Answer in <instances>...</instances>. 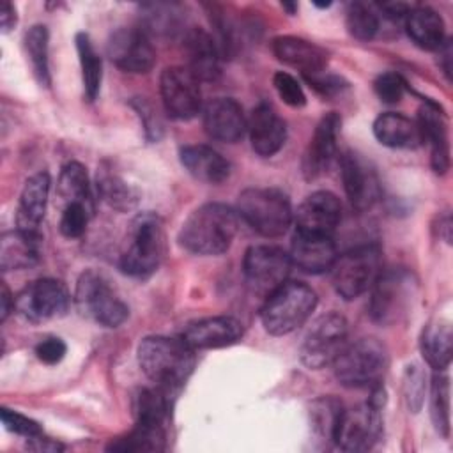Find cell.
Listing matches in <instances>:
<instances>
[{
  "label": "cell",
  "mask_w": 453,
  "mask_h": 453,
  "mask_svg": "<svg viewBox=\"0 0 453 453\" xmlns=\"http://www.w3.org/2000/svg\"><path fill=\"white\" fill-rule=\"evenodd\" d=\"M41 235L19 228L5 232L0 239V267L4 273L28 269L39 262Z\"/></svg>",
  "instance_id": "obj_30"
},
{
  "label": "cell",
  "mask_w": 453,
  "mask_h": 453,
  "mask_svg": "<svg viewBox=\"0 0 453 453\" xmlns=\"http://www.w3.org/2000/svg\"><path fill=\"white\" fill-rule=\"evenodd\" d=\"M382 273V253L377 244H361L336 257L331 267L333 287L340 297L352 301L372 288Z\"/></svg>",
  "instance_id": "obj_9"
},
{
  "label": "cell",
  "mask_w": 453,
  "mask_h": 453,
  "mask_svg": "<svg viewBox=\"0 0 453 453\" xmlns=\"http://www.w3.org/2000/svg\"><path fill=\"white\" fill-rule=\"evenodd\" d=\"M373 90L382 103L396 104L405 96L407 83L398 73H382L375 78Z\"/></svg>",
  "instance_id": "obj_43"
},
{
  "label": "cell",
  "mask_w": 453,
  "mask_h": 453,
  "mask_svg": "<svg viewBox=\"0 0 453 453\" xmlns=\"http://www.w3.org/2000/svg\"><path fill=\"white\" fill-rule=\"evenodd\" d=\"M172 396L173 395L157 386L142 389L134 398L136 423L166 426L172 411Z\"/></svg>",
  "instance_id": "obj_36"
},
{
  "label": "cell",
  "mask_w": 453,
  "mask_h": 453,
  "mask_svg": "<svg viewBox=\"0 0 453 453\" xmlns=\"http://www.w3.org/2000/svg\"><path fill=\"white\" fill-rule=\"evenodd\" d=\"M347 320L340 313L320 315L303 338L299 357L310 370H320L334 363L347 345Z\"/></svg>",
  "instance_id": "obj_10"
},
{
  "label": "cell",
  "mask_w": 453,
  "mask_h": 453,
  "mask_svg": "<svg viewBox=\"0 0 453 453\" xmlns=\"http://www.w3.org/2000/svg\"><path fill=\"white\" fill-rule=\"evenodd\" d=\"M203 127L211 138L225 143H235L244 136L248 119L235 99L214 97L203 108Z\"/></svg>",
  "instance_id": "obj_19"
},
{
  "label": "cell",
  "mask_w": 453,
  "mask_h": 453,
  "mask_svg": "<svg viewBox=\"0 0 453 453\" xmlns=\"http://www.w3.org/2000/svg\"><path fill=\"white\" fill-rule=\"evenodd\" d=\"M0 418H2V423L4 426L12 432V434H18V435H23L25 439H30V437H35L39 434H42L41 426L37 421H34L32 418L18 412V411H11L7 407H2L0 411Z\"/></svg>",
  "instance_id": "obj_47"
},
{
  "label": "cell",
  "mask_w": 453,
  "mask_h": 453,
  "mask_svg": "<svg viewBox=\"0 0 453 453\" xmlns=\"http://www.w3.org/2000/svg\"><path fill=\"white\" fill-rule=\"evenodd\" d=\"M184 53L188 57V71L198 81H214L219 78L221 51L203 28L193 27L184 34Z\"/></svg>",
  "instance_id": "obj_25"
},
{
  "label": "cell",
  "mask_w": 453,
  "mask_h": 453,
  "mask_svg": "<svg viewBox=\"0 0 453 453\" xmlns=\"http://www.w3.org/2000/svg\"><path fill=\"white\" fill-rule=\"evenodd\" d=\"M340 175L345 195L356 211H368L380 198L379 175L359 152L347 150L340 156Z\"/></svg>",
  "instance_id": "obj_15"
},
{
  "label": "cell",
  "mask_w": 453,
  "mask_h": 453,
  "mask_svg": "<svg viewBox=\"0 0 453 453\" xmlns=\"http://www.w3.org/2000/svg\"><path fill=\"white\" fill-rule=\"evenodd\" d=\"M342 219V205L334 193L315 191L308 195L296 212L297 232L331 235Z\"/></svg>",
  "instance_id": "obj_17"
},
{
  "label": "cell",
  "mask_w": 453,
  "mask_h": 453,
  "mask_svg": "<svg viewBox=\"0 0 453 453\" xmlns=\"http://www.w3.org/2000/svg\"><path fill=\"white\" fill-rule=\"evenodd\" d=\"M138 365L154 386L175 395L193 373L196 356L180 336H145L138 343Z\"/></svg>",
  "instance_id": "obj_1"
},
{
  "label": "cell",
  "mask_w": 453,
  "mask_h": 453,
  "mask_svg": "<svg viewBox=\"0 0 453 453\" xmlns=\"http://www.w3.org/2000/svg\"><path fill=\"white\" fill-rule=\"evenodd\" d=\"M290 262L308 274H322L331 271L336 260V248L331 235L297 232L290 244Z\"/></svg>",
  "instance_id": "obj_23"
},
{
  "label": "cell",
  "mask_w": 453,
  "mask_h": 453,
  "mask_svg": "<svg viewBox=\"0 0 453 453\" xmlns=\"http://www.w3.org/2000/svg\"><path fill=\"white\" fill-rule=\"evenodd\" d=\"M131 106L134 108L136 115L140 117L145 138L149 142H152V143L159 142L161 136H163L165 127H163V120L157 115V110L152 106V103L147 101L145 97H133L131 99Z\"/></svg>",
  "instance_id": "obj_42"
},
{
  "label": "cell",
  "mask_w": 453,
  "mask_h": 453,
  "mask_svg": "<svg viewBox=\"0 0 453 453\" xmlns=\"http://www.w3.org/2000/svg\"><path fill=\"white\" fill-rule=\"evenodd\" d=\"M313 5H315V7H320V9H324V7H329V5H331V2H326V4H317V2H315Z\"/></svg>",
  "instance_id": "obj_54"
},
{
  "label": "cell",
  "mask_w": 453,
  "mask_h": 453,
  "mask_svg": "<svg viewBox=\"0 0 453 453\" xmlns=\"http://www.w3.org/2000/svg\"><path fill=\"white\" fill-rule=\"evenodd\" d=\"M343 412L342 403L336 398L324 396L311 405V428L322 441L334 442L340 416Z\"/></svg>",
  "instance_id": "obj_40"
},
{
  "label": "cell",
  "mask_w": 453,
  "mask_h": 453,
  "mask_svg": "<svg viewBox=\"0 0 453 453\" xmlns=\"http://www.w3.org/2000/svg\"><path fill=\"white\" fill-rule=\"evenodd\" d=\"M340 127H342V119L334 111L326 113L319 120L313 131V136L308 143V149L304 152L303 172L306 179H317L319 175L327 172V168L331 166L333 159L336 157Z\"/></svg>",
  "instance_id": "obj_18"
},
{
  "label": "cell",
  "mask_w": 453,
  "mask_h": 453,
  "mask_svg": "<svg viewBox=\"0 0 453 453\" xmlns=\"http://www.w3.org/2000/svg\"><path fill=\"white\" fill-rule=\"evenodd\" d=\"M389 356L377 338H359L347 343L334 359V377L345 388H373L388 370Z\"/></svg>",
  "instance_id": "obj_6"
},
{
  "label": "cell",
  "mask_w": 453,
  "mask_h": 453,
  "mask_svg": "<svg viewBox=\"0 0 453 453\" xmlns=\"http://www.w3.org/2000/svg\"><path fill=\"white\" fill-rule=\"evenodd\" d=\"M419 349L425 361L435 372H444L453 357V333L449 322L439 319L425 326L419 338Z\"/></svg>",
  "instance_id": "obj_31"
},
{
  "label": "cell",
  "mask_w": 453,
  "mask_h": 453,
  "mask_svg": "<svg viewBox=\"0 0 453 453\" xmlns=\"http://www.w3.org/2000/svg\"><path fill=\"white\" fill-rule=\"evenodd\" d=\"M423 143L430 147V165L439 175L449 170V136H448V119L441 106L434 101H425L419 108L416 119Z\"/></svg>",
  "instance_id": "obj_20"
},
{
  "label": "cell",
  "mask_w": 453,
  "mask_h": 453,
  "mask_svg": "<svg viewBox=\"0 0 453 453\" xmlns=\"http://www.w3.org/2000/svg\"><path fill=\"white\" fill-rule=\"evenodd\" d=\"M281 7L283 9H287L288 11V14H296V11H297V4H281Z\"/></svg>",
  "instance_id": "obj_53"
},
{
  "label": "cell",
  "mask_w": 453,
  "mask_h": 453,
  "mask_svg": "<svg viewBox=\"0 0 453 453\" xmlns=\"http://www.w3.org/2000/svg\"><path fill=\"white\" fill-rule=\"evenodd\" d=\"M273 85H274L280 99L285 104H288L292 108H303L306 104V96L303 92V87L292 74H288L285 71L274 73Z\"/></svg>",
  "instance_id": "obj_45"
},
{
  "label": "cell",
  "mask_w": 453,
  "mask_h": 453,
  "mask_svg": "<svg viewBox=\"0 0 453 453\" xmlns=\"http://www.w3.org/2000/svg\"><path fill=\"white\" fill-rule=\"evenodd\" d=\"M78 60L81 67V83H83V96L87 101H96L101 90L103 81V62L99 53L96 51L92 39L88 34L80 32L74 37Z\"/></svg>",
  "instance_id": "obj_34"
},
{
  "label": "cell",
  "mask_w": 453,
  "mask_h": 453,
  "mask_svg": "<svg viewBox=\"0 0 453 453\" xmlns=\"http://www.w3.org/2000/svg\"><path fill=\"white\" fill-rule=\"evenodd\" d=\"M235 212L264 237L283 235L294 219L290 200L278 188L244 189L237 198Z\"/></svg>",
  "instance_id": "obj_5"
},
{
  "label": "cell",
  "mask_w": 453,
  "mask_h": 453,
  "mask_svg": "<svg viewBox=\"0 0 453 453\" xmlns=\"http://www.w3.org/2000/svg\"><path fill=\"white\" fill-rule=\"evenodd\" d=\"M166 442V426H156V425H145L136 423L131 432H127L122 437H117L115 441L108 444V451H127V453H138V451H161L165 449Z\"/></svg>",
  "instance_id": "obj_35"
},
{
  "label": "cell",
  "mask_w": 453,
  "mask_h": 453,
  "mask_svg": "<svg viewBox=\"0 0 453 453\" xmlns=\"http://www.w3.org/2000/svg\"><path fill=\"white\" fill-rule=\"evenodd\" d=\"M74 301L81 315L104 327H119L129 317L127 304L119 297L108 278L96 269L81 273L76 283Z\"/></svg>",
  "instance_id": "obj_8"
},
{
  "label": "cell",
  "mask_w": 453,
  "mask_h": 453,
  "mask_svg": "<svg viewBox=\"0 0 453 453\" xmlns=\"http://www.w3.org/2000/svg\"><path fill=\"white\" fill-rule=\"evenodd\" d=\"M439 51V65L448 80H451V41H444V44L437 50Z\"/></svg>",
  "instance_id": "obj_51"
},
{
  "label": "cell",
  "mask_w": 453,
  "mask_h": 453,
  "mask_svg": "<svg viewBox=\"0 0 453 453\" xmlns=\"http://www.w3.org/2000/svg\"><path fill=\"white\" fill-rule=\"evenodd\" d=\"M90 216H92V212L87 207L80 205V203L64 205L62 214H60V221H58L60 234L67 239L81 237L85 234V228H87V223H88Z\"/></svg>",
  "instance_id": "obj_41"
},
{
  "label": "cell",
  "mask_w": 453,
  "mask_h": 453,
  "mask_svg": "<svg viewBox=\"0 0 453 453\" xmlns=\"http://www.w3.org/2000/svg\"><path fill=\"white\" fill-rule=\"evenodd\" d=\"M416 278L407 269H388L379 274L370 288L368 311L380 326L398 324L411 310L416 297Z\"/></svg>",
  "instance_id": "obj_7"
},
{
  "label": "cell",
  "mask_w": 453,
  "mask_h": 453,
  "mask_svg": "<svg viewBox=\"0 0 453 453\" xmlns=\"http://www.w3.org/2000/svg\"><path fill=\"white\" fill-rule=\"evenodd\" d=\"M57 195L64 205L80 203L94 214V195L88 173L85 166L78 161H69L64 165L57 182Z\"/></svg>",
  "instance_id": "obj_32"
},
{
  "label": "cell",
  "mask_w": 453,
  "mask_h": 453,
  "mask_svg": "<svg viewBox=\"0 0 453 453\" xmlns=\"http://www.w3.org/2000/svg\"><path fill=\"white\" fill-rule=\"evenodd\" d=\"M317 306V294L303 281H285L265 297L260 310L264 329L273 336H283L303 326Z\"/></svg>",
  "instance_id": "obj_4"
},
{
  "label": "cell",
  "mask_w": 453,
  "mask_h": 453,
  "mask_svg": "<svg viewBox=\"0 0 453 453\" xmlns=\"http://www.w3.org/2000/svg\"><path fill=\"white\" fill-rule=\"evenodd\" d=\"M373 136L389 149H418L423 145L419 126L403 113L386 111L373 122Z\"/></svg>",
  "instance_id": "obj_28"
},
{
  "label": "cell",
  "mask_w": 453,
  "mask_h": 453,
  "mask_svg": "<svg viewBox=\"0 0 453 453\" xmlns=\"http://www.w3.org/2000/svg\"><path fill=\"white\" fill-rule=\"evenodd\" d=\"M69 292L55 278H39L30 281L14 297V310L28 322H46L64 317L69 310Z\"/></svg>",
  "instance_id": "obj_12"
},
{
  "label": "cell",
  "mask_w": 453,
  "mask_h": 453,
  "mask_svg": "<svg viewBox=\"0 0 453 453\" xmlns=\"http://www.w3.org/2000/svg\"><path fill=\"white\" fill-rule=\"evenodd\" d=\"M242 324L234 317H207L184 327L180 338L191 349H219L237 343L242 338Z\"/></svg>",
  "instance_id": "obj_21"
},
{
  "label": "cell",
  "mask_w": 453,
  "mask_h": 453,
  "mask_svg": "<svg viewBox=\"0 0 453 453\" xmlns=\"http://www.w3.org/2000/svg\"><path fill=\"white\" fill-rule=\"evenodd\" d=\"M403 396L409 411L418 412L425 400V373L418 365L405 368L403 375Z\"/></svg>",
  "instance_id": "obj_44"
},
{
  "label": "cell",
  "mask_w": 453,
  "mask_h": 453,
  "mask_svg": "<svg viewBox=\"0 0 453 453\" xmlns=\"http://www.w3.org/2000/svg\"><path fill=\"white\" fill-rule=\"evenodd\" d=\"M27 448L32 449V451H42V453H57V451H62L64 449V444H60L58 441L55 439H50L42 434L35 435V437H30L27 439Z\"/></svg>",
  "instance_id": "obj_49"
},
{
  "label": "cell",
  "mask_w": 453,
  "mask_h": 453,
  "mask_svg": "<svg viewBox=\"0 0 453 453\" xmlns=\"http://www.w3.org/2000/svg\"><path fill=\"white\" fill-rule=\"evenodd\" d=\"M349 34L357 41H372L380 30V16L375 4L350 2L345 12Z\"/></svg>",
  "instance_id": "obj_38"
},
{
  "label": "cell",
  "mask_w": 453,
  "mask_h": 453,
  "mask_svg": "<svg viewBox=\"0 0 453 453\" xmlns=\"http://www.w3.org/2000/svg\"><path fill=\"white\" fill-rule=\"evenodd\" d=\"M25 53L28 57L34 78L39 85L50 87V32L44 25H34L25 32L23 37Z\"/></svg>",
  "instance_id": "obj_37"
},
{
  "label": "cell",
  "mask_w": 453,
  "mask_h": 453,
  "mask_svg": "<svg viewBox=\"0 0 453 453\" xmlns=\"http://www.w3.org/2000/svg\"><path fill=\"white\" fill-rule=\"evenodd\" d=\"M430 418L444 439L449 435V379L435 372L430 384Z\"/></svg>",
  "instance_id": "obj_39"
},
{
  "label": "cell",
  "mask_w": 453,
  "mask_h": 453,
  "mask_svg": "<svg viewBox=\"0 0 453 453\" xmlns=\"http://www.w3.org/2000/svg\"><path fill=\"white\" fill-rule=\"evenodd\" d=\"M0 303H2V308H0V320L4 322L9 313L14 310V297L11 294V290L7 288L5 283H2V292H0Z\"/></svg>",
  "instance_id": "obj_52"
},
{
  "label": "cell",
  "mask_w": 453,
  "mask_h": 453,
  "mask_svg": "<svg viewBox=\"0 0 453 453\" xmlns=\"http://www.w3.org/2000/svg\"><path fill=\"white\" fill-rule=\"evenodd\" d=\"M303 78L319 96H322L326 99H333L336 96H342L343 90L349 88V83L342 76L327 73V71H320V73H315V74H306Z\"/></svg>",
  "instance_id": "obj_46"
},
{
  "label": "cell",
  "mask_w": 453,
  "mask_h": 453,
  "mask_svg": "<svg viewBox=\"0 0 453 453\" xmlns=\"http://www.w3.org/2000/svg\"><path fill=\"white\" fill-rule=\"evenodd\" d=\"M274 57L288 67L299 69L303 76L326 71L327 51L315 42L296 35H280L271 42Z\"/></svg>",
  "instance_id": "obj_24"
},
{
  "label": "cell",
  "mask_w": 453,
  "mask_h": 453,
  "mask_svg": "<svg viewBox=\"0 0 453 453\" xmlns=\"http://www.w3.org/2000/svg\"><path fill=\"white\" fill-rule=\"evenodd\" d=\"M290 265V257L281 248L257 244L244 253V280L253 294L267 297L287 281Z\"/></svg>",
  "instance_id": "obj_11"
},
{
  "label": "cell",
  "mask_w": 453,
  "mask_h": 453,
  "mask_svg": "<svg viewBox=\"0 0 453 453\" xmlns=\"http://www.w3.org/2000/svg\"><path fill=\"white\" fill-rule=\"evenodd\" d=\"M379 407L370 402L357 405L354 409H343L334 444L343 451H368L372 449L382 437V416Z\"/></svg>",
  "instance_id": "obj_13"
},
{
  "label": "cell",
  "mask_w": 453,
  "mask_h": 453,
  "mask_svg": "<svg viewBox=\"0 0 453 453\" xmlns=\"http://www.w3.org/2000/svg\"><path fill=\"white\" fill-rule=\"evenodd\" d=\"M250 142L253 150L262 157L274 156L287 140L285 120L267 103H260L248 117Z\"/></svg>",
  "instance_id": "obj_22"
},
{
  "label": "cell",
  "mask_w": 453,
  "mask_h": 453,
  "mask_svg": "<svg viewBox=\"0 0 453 453\" xmlns=\"http://www.w3.org/2000/svg\"><path fill=\"white\" fill-rule=\"evenodd\" d=\"M180 165L200 182L221 184L230 177V163L209 145H184L179 150Z\"/></svg>",
  "instance_id": "obj_27"
},
{
  "label": "cell",
  "mask_w": 453,
  "mask_h": 453,
  "mask_svg": "<svg viewBox=\"0 0 453 453\" xmlns=\"http://www.w3.org/2000/svg\"><path fill=\"white\" fill-rule=\"evenodd\" d=\"M412 42L421 50L437 51L446 41V25L442 16L432 7H411L403 19Z\"/></svg>",
  "instance_id": "obj_29"
},
{
  "label": "cell",
  "mask_w": 453,
  "mask_h": 453,
  "mask_svg": "<svg viewBox=\"0 0 453 453\" xmlns=\"http://www.w3.org/2000/svg\"><path fill=\"white\" fill-rule=\"evenodd\" d=\"M96 189L99 198L106 205L120 212H127L134 209L140 200L138 189L111 168H101L97 172Z\"/></svg>",
  "instance_id": "obj_33"
},
{
  "label": "cell",
  "mask_w": 453,
  "mask_h": 453,
  "mask_svg": "<svg viewBox=\"0 0 453 453\" xmlns=\"http://www.w3.org/2000/svg\"><path fill=\"white\" fill-rule=\"evenodd\" d=\"M237 234V212L218 202L196 207L179 230L180 246L195 255L225 253Z\"/></svg>",
  "instance_id": "obj_3"
},
{
  "label": "cell",
  "mask_w": 453,
  "mask_h": 453,
  "mask_svg": "<svg viewBox=\"0 0 453 453\" xmlns=\"http://www.w3.org/2000/svg\"><path fill=\"white\" fill-rule=\"evenodd\" d=\"M51 179L48 172H37L25 180L16 209V228L39 234V225L44 218Z\"/></svg>",
  "instance_id": "obj_26"
},
{
  "label": "cell",
  "mask_w": 453,
  "mask_h": 453,
  "mask_svg": "<svg viewBox=\"0 0 453 453\" xmlns=\"http://www.w3.org/2000/svg\"><path fill=\"white\" fill-rule=\"evenodd\" d=\"M161 99L166 113L175 120H191L202 110L200 81L188 67L172 65L163 69L159 78Z\"/></svg>",
  "instance_id": "obj_14"
},
{
  "label": "cell",
  "mask_w": 453,
  "mask_h": 453,
  "mask_svg": "<svg viewBox=\"0 0 453 453\" xmlns=\"http://www.w3.org/2000/svg\"><path fill=\"white\" fill-rule=\"evenodd\" d=\"M108 55L119 69L133 74L149 73L156 64V50L149 34L136 27H124L111 34Z\"/></svg>",
  "instance_id": "obj_16"
},
{
  "label": "cell",
  "mask_w": 453,
  "mask_h": 453,
  "mask_svg": "<svg viewBox=\"0 0 453 453\" xmlns=\"http://www.w3.org/2000/svg\"><path fill=\"white\" fill-rule=\"evenodd\" d=\"M166 253L163 219L156 212L136 214L126 230L119 267L124 274L138 280L152 276Z\"/></svg>",
  "instance_id": "obj_2"
},
{
  "label": "cell",
  "mask_w": 453,
  "mask_h": 453,
  "mask_svg": "<svg viewBox=\"0 0 453 453\" xmlns=\"http://www.w3.org/2000/svg\"><path fill=\"white\" fill-rule=\"evenodd\" d=\"M18 21V16H16V9L11 2H2V9H0V25H2V32L7 34L14 28Z\"/></svg>",
  "instance_id": "obj_50"
},
{
  "label": "cell",
  "mask_w": 453,
  "mask_h": 453,
  "mask_svg": "<svg viewBox=\"0 0 453 453\" xmlns=\"http://www.w3.org/2000/svg\"><path fill=\"white\" fill-rule=\"evenodd\" d=\"M67 345L58 336H46L35 345V356L44 365H57L64 359Z\"/></svg>",
  "instance_id": "obj_48"
}]
</instances>
